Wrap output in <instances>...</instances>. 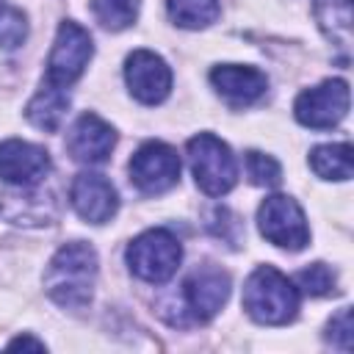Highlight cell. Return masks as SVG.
Masks as SVG:
<instances>
[{
  "label": "cell",
  "mask_w": 354,
  "mask_h": 354,
  "mask_svg": "<svg viewBox=\"0 0 354 354\" xmlns=\"http://www.w3.org/2000/svg\"><path fill=\"white\" fill-rule=\"evenodd\" d=\"M127 171H130V183L141 194L155 196V194H163V191L177 185V180H180V158L169 144L147 141L133 152V158L127 163Z\"/></svg>",
  "instance_id": "8"
},
{
  "label": "cell",
  "mask_w": 354,
  "mask_h": 354,
  "mask_svg": "<svg viewBox=\"0 0 354 354\" xmlns=\"http://www.w3.org/2000/svg\"><path fill=\"white\" fill-rule=\"evenodd\" d=\"M28 36V22L25 14L19 8L3 6L0 8V47L6 50H17Z\"/></svg>",
  "instance_id": "23"
},
{
  "label": "cell",
  "mask_w": 354,
  "mask_h": 354,
  "mask_svg": "<svg viewBox=\"0 0 354 354\" xmlns=\"http://www.w3.org/2000/svg\"><path fill=\"white\" fill-rule=\"evenodd\" d=\"M0 213L25 227H39L50 224L58 216V202L53 191H44L39 183L36 185H14V191L0 194Z\"/></svg>",
  "instance_id": "13"
},
{
  "label": "cell",
  "mask_w": 354,
  "mask_h": 354,
  "mask_svg": "<svg viewBox=\"0 0 354 354\" xmlns=\"http://www.w3.org/2000/svg\"><path fill=\"white\" fill-rule=\"evenodd\" d=\"M351 307H340L326 324V340L340 351H351Z\"/></svg>",
  "instance_id": "24"
},
{
  "label": "cell",
  "mask_w": 354,
  "mask_h": 354,
  "mask_svg": "<svg viewBox=\"0 0 354 354\" xmlns=\"http://www.w3.org/2000/svg\"><path fill=\"white\" fill-rule=\"evenodd\" d=\"M230 296V277L221 268H196L180 288V318L177 324H205L210 321Z\"/></svg>",
  "instance_id": "6"
},
{
  "label": "cell",
  "mask_w": 354,
  "mask_h": 354,
  "mask_svg": "<svg viewBox=\"0 0 354 354\" xmlns=\"http://www.w3.org/2000/svg\"><path fill=\"white\" fill-rule=\"evenodd\" d=\"M188 160L202 194L224 196L238 180V163L232 149L213 133H199L188 141Z\"/></svg>",
  "instance_id": "3"
},
{
  "label": "cell",
  "mask_w": 354,
  "mask_h": 354,
  "mask_svg": "<svg viewBox=\"0 0 354 354\" xmlns=\"http://www.w3.org/2000/svg\"><path fill=\"white\" fill-rule=\"evenodd\" d=\"M257 227L268 243L288 249V252H299L310 241V227H307L304 210L299 207V202L293 196H285V194H274V196L263 199V205L257 210Z\"/></svg>",
  "instance_id": "7"
},
{
  "label": "cell",
  "mask_w": 354,
  "mask_h": 354,
  "mask_svg": "<svg viewBox=\"0 0 354 354\" xmlns=\"http://www.w3.org/2000/svg\"><path fill=\"white\" fill-rule=\"evenodd\" d=\"M296 282L307 296H329V293H335V271L326 263H313V266L301 268L296 274Z\"/></svg>",
  "instance_id": "22"
},
{
  "label": "cell",
  "mask_w": 354,
  "mask_h": 354,
  "mask_svg": "<svg viewBox=\"0 0 354 354\" xmlns=\"http://www.w3.org/2000/svg\"><path fill=\"white\" fill-rule=\"evenodd\" d=\"M66 108H69V94L61 88V86H53V83H44L33 100L28 102L25 108V116L33 127L44 130V133H55L66 116Z\"/></svg>",
  "instance_id": "16"
},
{
  "label": "cell",
  "mask_w": 354,
  "mask_h": 354,
  "mask_svg": "<svg viewBox=\"0 0 354 354\" xmlns=\"http://www.w3.org/2000/svg\"><path fill=\"white\" fill-rule=\"evenodd\" d=\"M310 166L321 180H348L351 177V144H321L310 152Z\"/></svg>",
  "instance_id": "18"
},
{
  "label": "cell",
  "mask_w": 354,
  "mask_h": 354,
  "mask_svg": "<svg viewBox=\"0 0 354 354\" xmlns=\"http://www.w3.org/2000/svg\"><path fill=\"white\" fill-rule=\"evenodd\" d=\"M166 8H169L171 22L188 30L207 28L221 14L218 0H166Z\"/></svg>",
  "instance_id": "19"
},
{
  "label": "cell",
  "mask_w": 354,
  "mask_h": 354,
  "mask_svg": "<svg viewBox=\"0 0 354 354\" xmlns=\"http://www.w3.org/2000/svg\"><path fill=\"white\" fill-rule=\"evenodd\" d=\"M0 8H3V0H0Z\"/></svg>",
  "instance_id": "26"
},
{
  "label": "cell",
  "mask_w": 354,
  "mask_h": 354,
  "mask_svg": "<svg viewBox=\"0 0 354 354\" xmlns=\"http://www.w3.org/2000/svg\"><path fill=\"white\" fill-rule=\"evenodd\" d=\"M91 55H94V41H91L88 30L72 19H64L58 25V33H55V41H53V50L47 58L44 83H53L61 88L72 86L86 72Z\"/></svg>",
  "instance_id": "5"
},
{
  "label": "cell",
  "mask_w": 354,
  "mask_h": 354,
  "mask_svg": "<svg viewBox=\"0 0 354 354\" xmlns=\"http://www.w3.org/2000/svg\"><path fill=\"white\" fill-rule=\"evenodd\" d=\"M116 144V133L113 127L100 119L97 113H83L77 116V122L72 124L69 136H66V149L69 155L77 160V163H88V166H97V163H105L111 149Z\"/></svg>",
  "instance_id": "14"
},
{
  "label": "cell",
  "mask_w": 354,
  "mask_h": 354,
  "mask_svg": "<svg viewBox=\"0 0 354 354\" xmlns=\"http://www.w3.org/2000/svg\"><path fill=\"white\" fill-rule=\"evenodd\" d=\"M69 202L75 213L88 224H105L119 210V194L108 177L97 171H80L69 185Z\"/></svg>",
  "instance_id": "11"
},
{
  "label": "cell",
  "mask_w": 354,
  "mask_h": 354,
  "mask_svg": "<svg viewBox=\"0 0 354 354\" xmlns=\"http://www.w3.org/2000/svg\"><path fill=\"white\" fill-rule=\"evenodd\" d=\"M293 113L304 127L313 130H329L340 124L348 113V83L337 77L304 88L293 102Z\"/></svg>",
  "instance_id": "9"
},
{
  "label": "cell",
  "mask_w": 354,
  "mask_h": 354,
  "mask_svg": "<svg viewBox=\"0 0 354 354\" xmlns=\"http://www.w3.org/2000/svg\"><path fill=\"white\" fill-rule=\"evenodd\" d=\"M50 171V152L22 138L0 141V180L8 185H36Z\"/></svg>",
  "instance_id": "12"
},
{
  "label": "cell",
  "mask_w": 354,
  "mask_h": 354,
  "mask_svg": "<svg viewBox=\"0 0 354 354\" xmlns=\"http://www.w3.org/2000/svg\"><path fill=\"white\" fill-rule=\"evenodd\" d=\"M124 257L138 279L149 285H163L177 274L183 260V246L169 230H147L130 241Z\"/></svg>",
  "instance_id": "4"
},
{
  "label": "cell",
  "mask_w": 354,
  "mask_h": 354,
  "mask_svg": "<svg viewBox=\"0 0 354 354\" xmlns=\"http://www.w3.org/2000/svg\"><path fill=\"white\" fill-rule=\"evenodd\" d=\"M243 310L266 326L290 324L299 313V288L274 266H257L243 285Z\"/></svg>",
  "instance_id": "2"
},
{
  "label": "cell",
  "mask_w": 354,
  "mask_h": 354,
  "mask_svg": "<svg viewBox=\"0 0 354 354\" xmlns=\"http://www.w3.org/2000/svg\"><path fill=\"white\" fill-rule=\"evenodd\" d=\"M97 285V252L86 241L64 243L47 271H44V290L47 296L64 310H83L91 301Z\"/></svg>",
  "instance_id": "1"
},
{
  "label": "cell",
  "mask_w": 354,
  "mask_h": 354,
  "mask_svg": "<svg viewBox=\"0 0 354 354\" xmlns=\"http://www.w3.org/2000/svg\"><path fill=\"white\" fill-rule=\"evenodd\" d=\"M124 80L130 94L144 105H158L171 91V69L152 50H136L124 61Z\"/></svg>",
  "instance_id": "10"
},
{
  "label": "cell",
  "mask_w": 354,
  "mask_h": 354,
  "mask_svg": "<svg viewBox=\"0 0 354 354\" xmlns=\"http://www.w3.org/2000/svg\"><path fill=\"white\" fill-rule=\"evenodd\" d=\"M246 174H249V180H252L254 185H266V188H274V185H279V180H282L279 163H277L271 155L257 152V149H249V152H246Z\"/></svg>",
  "instance_id": "21"
},
{
  "label": "cell",
  "mask_w": 354,
  "mask_h": 354,
  "mask_svg": "<svg viewBox=\"0 0 354 354\" xmlns=\"http://www.w3.org/2000/svg\"><path fill=\"white\" fill-rule=\"evenodd\" d=\"M313 14H315V22L324 30V36L335 47L348 53V44H351V0H315Z\"/></svg>",
  "instance_id": "17"
},
{
  "label": "cell",
  "mask_w": 354,
  "mask_h": 354,
  "mask_svg": "<svg viewBox=\"0 0 354 354\" xmlns=\"http://www.w3.org/2000/svg\"><path fill=\"white\" fill-rule=\"evenodd\" d=\"M8 348L14 351V348H33V351H44V343L41 340H36V337H30V335H22V337H14L11 343H8Z\"/></svg>",
  "instance_id": "25"
},
{
  "label": "cell",
  "mask_w": 354,
  "mask_h": 354,
  "mask_svg": "<svg viewBox=\"0 0 354 354\" xmlns=\"http://www.w3.org/2000/svg\"><path fill=\"white\" fill-rule=\"evenodd\" d=\"M141 0H91L94 19L108 30H124L136 22Z\"/></svg>",
  "instance_id": "20"
},
{
  "label": "cell",
  "mask_w": 354,
  "mask_h": 354,
  "mask_svg": "<svg viewBox=\"0 0 354 354\" xmlns=\"http://www.w3.org/2000/svg\"><path fill=\"white\" fill-rule=\"evenodd\" d=\"M210 83H213L216 94L224 97L232 108H243V105L257 102L268 88V77L260 69L243 66V64H218V66H213Z\"/></svg>",
  "instance_id": "15"
}]
</instances>
